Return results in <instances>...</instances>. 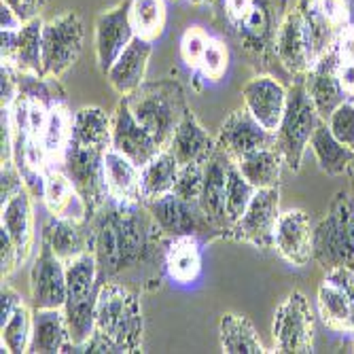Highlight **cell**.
I'll list each match as a JSON object with an SVG mask.
<instances>
[{
	"instance_id": "obj_11",
	"label": "cell",
	"mask_w": 354,
	"mask_h": 354,
	"mask_svg": "<svg viewBox=\"0 0 354 354\" xmlns=\"http://www.w3.org/2000/svg\"><path fill=\"white\" fill-rule=\"evenodd\" d=\"M272 337L276 352H314V316L310 301L301 291H293L276 310L272 323Z\"/></svg>"
},
{
	"instance_id": "obj_18",
	"label": "cell",
	"mask_w": 354,
	"mask_h": 354,
	"mask_svg": "<svg viewBox=\"0 0 354 354\" xmlns=\"http://www.w3.org/2000/svg\"><path fill=\"white\" fill-rule=\"evenodd\" d=\"M111 145L115 151L125 155L127 159L142 168L147 166L151 159L162 151V147L157 145L153 134L147 127L134 117L130 104L121 95V100L115 106L113 113V134H111Z\"/></svg>"
},
{
	"instance_id": "obj_53",
	"label": "cell",
	"mask_w": 354,
	"mask_h": 354,
	"mask_svg": "<svg viewBox=\"0 0 354 354\" xmlns=\"http://www.w3.org/2000/svg\"><path fill=\"white\" fill-rule=\"evenodd\" d=\"M191 5H198V7H208V5H214L218 0H189Z\"/></svg>"
},
{
	"instance_id": "obj_13",
	"label": "cell",
	"mask_w": 354,
	"mask_h": 354,
	"mask_svg": "<svg viewBox=\"0 0 354 354\" xmlns=\"http://www.w3.org/2000/svg\"><path fill=\"white\" fill-rule=\"evenodd\" d=\"M280 216V189H257L246 212L232 225V240L259 250L274 246V232Z\"/></svg>"
},
{
	"instance_id": "obj_12",
	"label": "cell",
	"mask_w": 354,
	"mask_h": 354,
	"mask_svg": "<svg viewBox=\"0 0 354 354\" xmlns=\"http://www.w3.org/2000/svg\"><path fill=\"white\" fill-rule=\"evenodd\" d=\"M318 314L327 329L354 337V268L339 266L327 272L318 286Z\"/></svg>"
},
{
	"instance_id": "obj_28",
	"label": "cell",
	"mask_w": 354,
	"mask_h": 354,
	"mask_svg": "<svg viewBox=\"0 0 354 354\" xmlns=\"http://www.w3.org/2000/svg\"><path fill=\"white\" fill-rule=\"evenodd\" d=\"M32 200H35V196L26 187L13 200L0 206V227H5L13 238L21 263L28 261L32 248H35V208H32Z\"/></svg>"
},
{
	"instance_id": "obj_56",
	"label": "cell",
	"mask_w": 354,
	"mask_h": 354,
	"mask_svg": "<svg viewBox=\"0 0 354 354\" xmlns=\"http://www.w3.org/2000/svg\"><path fill=\"white\" fill-rule=\"evenodd\" d=\"M174 3H178V0H174Z\"/></svg>"
},
{
	"instance_id": "obj_35",
	"label": "cell",
	"mask_w": 354,
	"mask_h": 354,
	"mask_svg": "<svg viewBox=\"0 0 354 354\" xmlns=\"http://www.w3.org/2000/svg\"><path fill=\"white\" fill-rule=\"evenodd\" d=\"M180 170V162L174 157L170 149H162L147 166L140 168L142 180V202L162 198L166 193H172L176 176Z\"/></svg>"
},
{
	"instance_id": "obj_8",
	"label": "cell",
	"mask_w": 354,
	"mask_h": 354,
	"mask_svg": "<svg viewBox=\"0 0 354 354\" xmlns=\"http://www.w3.org/2000/svg\"><path fill=\"white\" fill-rule=\"evenodd\" d=\"M145 206L153 214L155 223L162 227L168 238L176 236H196L204 244L230 238L227 232H223L218 225H214L206 212L202 210L200 202L180 200L174 193H166L162 198L147 200Z\"/></svg>"
},
{
	"instance_id": "obj_41",
	"label": "cell",
	"mask_w": 354,
	"mask_h": 354,
	"mask_svg": "<svg viewBox=\"0 0 354 354\" xmlns=\"http://www.w3.org/2000/svg\"><path fill=\"white\" fill-rule=\"evenodd\" d=\"M227 68H230V49H227V45H225L223 41H218V39H210L196 75H202L210 83H218V81L225 79V75H227Z\"/></svg>"
},
{
	"instance_id": "obj_55",
	"label": "cell",
	"mask_w": 354,
	"mask_h": 354,
	"mask_svg": "<svg viewBox=\"0 0 354 354\" xmlns=\"http://www.w3.org/2000/svg\"><path fill=\"white\" fill-rule=\"evenodd\" d=\"M348 176H350V180L354 183V162H352V166H350V170H348Z\"/></svg>"
},
{
	"instance_id": "obj_1",
	"label": "cell",
	"mask_w": 354,
	"mask_h": 354,
	"mask_svg": "<svg viewBox=\"0 0 354 354\" xmlns=\"http://www.w3.org/2000/svg\"><path fill=\"white\" fill-rule=\"evenodd\" d=\"M87 221L100 282H119L138 293H153L162 286L170 238L145 202L106 198Z\"/></svg>"
},
{
	"instance_id": "obj_52",
	"label": "cell",
	"mask_w": 354,
	"mask_h": 354,
	"mask_svg": "<svg viewBox=\"0 0 354 354\" xmlns=\"http://www.w3.org/2000/svg\"><path fill=\"white\" fill-rule=\"evenodd\" d=\"M3 3L9 5L24 21H28V19H32V17H37V15H39V11L32 9V7L26 3V0H3Z\"/></svg>"
},
{
	"instance_id": "obj_17",
	"label": "cell",
	"mask_w": 354,
	"mask_h": 354,
	"mask_svg": "<svg viewBox=\"0 0 354 354\" xmlns=\"http://www.w3.org/2000/svg\"><path fill=\"white\" fill-rule=\"evenodd\" d=\"M274 248L293 268H306L314 261V227L306 210L288 208L280 212L274 232Z\"/></svg>"
},
{
	"instance_id": "obj_43",
	"label": "cell",
	"mask_w": 354,
	"mask_h": 354,
	"mask_svg": "<svg viewBox=\"0 0 354 354\" xmlns=\"http://www.w3.org/2000/svg\"><path fill=\"white\" fill-rule=\"evenodd\" d=\"M204 187V164H185L178 170L172 193L180 200L198 202Z\"/></svg>"
},
{
	"instance_id": "obj_32",
	"label": "cell",
	"mask_w": 354,
	"mask_h": 354,
	"mask_svg": "<svg viewBox=\"0 0 354 354\" xmlns=\"http://www.w3.org/2000/svg\"><path fill=\"white\" fill-rule=\"evenodd\" d=\"M218 342L225 354H266L254 325L242 314L227 312L218 320Z\"/></svg>"
},
{
	"instance_id": "obj_7",
	"label": "cell",
	"mask_w": 354,
	"mask_h": 354,
	"mask_svg": "<svg viewBox=\"0 0 354 354\" xmlns=\"http://www.w3.org/2000/svg\"><path fill=\"white\" fill-rule=\"evenodd\" d=\"M284 15L286 0H252L250 13L242 26L234 30L240 49L254 66L268 68L270 62L276 59V35Z\"/></svg>"
},
{
	"instance_id": "obj_49",
	"label": "cell",
	"mask_w": 354,
	"mask_h": 354,
	"mask_svg": "<svg viewBox=\"0 0 354 354\" xmlns=\"http://www.w3.org/2000/svg\"><path fill=\"white\" fill-rule=\"evenodd\" d=\"M17 98V77H15V68L3 64L0 68V102L3 106H11Z\"/></svg>"
},
{
	"instance_id": "obj_19",
	"label": "cell",
	"mask_w": 354,
	"mask_h": 354,
	"mask_svg": "<svg viewBox=\"0 0 354 354\" xmlns=\"http://www.w3.org/2000/svg\"><path fill=\"white\" fill-rule=\"evenodd\" d=\"M276 145V134L257 121L246 106L230 113V117L221 123V130L216 136V147L227 153L234 162H238L240 157L257 151V149H266Z\"/></svg>"
},
{
	"instance_id": "obj_36",
	"label": "cell",
	"mask_w": 354,
	"mask_h": 354,
	"mask_svg": "<svg viewBox=\"0 0 354 354\" xmlns=\"http://www.w3.org/2000/svg\"><path fill=\"white\" fill-rule=\"evenodd\" d=\"M73 117L66 102H57L49 109L45 130H43V151L47 157V166H62L64 153H66L71 132H73Z\"/></svg>"
},
{
	"instance_id": "obj_38",
	"label": "cell",
	"mask_w": 354,
	"mask_h": 354,
	"mask_svg": "<svg viewBox=\"0 0 354 354\" xmlns=\"http://www.w3.org/2000/svg\"><path fill=\"white\" fill-rule=\"evenodd\" d=\"M130 19L136 37L155 43L166 30V0H130Z\"/></svg>"
},
{
	"instance_id": "obj_16",
	"label": "cell",
	"mask_w": 354,
	"mask_h": 354,
	"mask_svg": "<svg viewBox=\"0 0 354 354\" xmlns=\"http://www.w3.org/2000/svg\"><path fill=\"white\" fill-rule=\"evenodd\" d=\"M136 39V32L130 19V0H123L117 7L102 11L95 17V59L102 75L111 71L115 59L123 49Z\"/></svg>"
},
{
	"instance_id": "obj_30",
	"label": "cell",
	"mask_w": 354,
	"mask_h": 354,
	"mask_svg": "<svg viewBox=\"0 0 354 354\" xmlns=\"http://www.w3.org/2000/svg\"><path fill=\"white\" fill-rule=\"evenodd\" d=\"M168 149L174 153L180 166L204 164L206 159L216 151V140L208 134L206 127L198 121V117L189 109L187 115L183 117V121L178 123Z\"/></svg>"
},
{
	"instance_id": "obj_54",
	"label": "cell",
	"mask_w": 354,
	"mask_h": 354,
	"mask_svg": "<svg viewBox=\"0 0 354 354\" xmlns=\"http://www.w3.org/2000/svg\"><path fill=\"white\" fill-rule=\"evenodd\" d=\"M26 3L32 7V9H35V11H39L41 7H43V3H45V0H26Z\"/></svg>"
},
{
	"instance_id": "obj_4",
	"label": "cell",
	"mask_w": 354,
	"mask_h": 354,
	"mask_svg": "<svg viewBox=\"0 0 354 354\" xmlns=\"http://www.w3.org/2000/svg\"><path fill=\"white\" fill-rule=\"evenodd\" d=\"M66 284L68 295L64 304V314L71 329V339L75 352H85L87 342L93 335L95 306L100 295V272L98 261L91 250L75 257L66 263Z\"/></svg>"
},
{
	"instance_id": "obj_34",
	"label": "cell",
	"mask_w": 354,
	"mask_h": 354,
	"mask_svg": "<svg viewBox=\"0 0 354 354\" xmlns=\"http://www.w3.org/2000/svg\"><path fill=\"white\" fill-rule=\"evenodd\" d=\"M236 166L244 174V178L254 185L257 189H270L280 185L282 168H284V157L278 151V147H266L257 149L244 157H240Z\"/></svg>"
},
{
	"instance_id": "obj_6",
	"label": "cell",
	"mask_w": 354,
	"mask_h": 354,
	"mask_svg": "<svg viewBox=\"0 0 354 354\" xmlns=\"http://www.w3.org/2000/svg\"><path fill=\"white\" fill-rule=\"evenodd\" d=\"M320 121L323 117L318 115L310 98L304 77L295 79L293 85L288 87L286 109L276 132V147L284 157V166L291 172H299L306 149L310 147V140Z\"/></svg>"
},
{
	"instance_id": "obj_31",
	"label": "cell",
	"mask_w": 354,
	"mask_h": 354,
	"mask_svg": "<svg viewBox=\"0 0 354 354\" xmlns=\"http://www.w3.org/2000/svg\"><path fill=\"white\" fill-rule=\"evenodd\" d=\"M104 180L109 189V198L121 202H142L140 168L113 147L104 155Z\"/></svg>"
},
{
	"instance_id": "obj_2",
	"label": "cell",
	"mask_w": 354,
	"mask_h": 354,
	"mask_svg": "<svg viewBox=\"0 0 354 354\" xmlns=\"http://www.w3.org/2000/svg\"><path fill=\"white\" fill-rule=\"evenodd\" d=\"M145 316L140 293L119 282H102L95 306L93 335L85 352L132 354L142 350Z\"/></svg>"
},
{
	"instance_id": "obj_24",
	"label": "cell",
	"mask_w": 354,
	"mask_h": 354,
	"mask_svg": "<svg viewBox=\"0 0 354 354\" xmlns=\"http://www.w3.org/2000/svg\"><path fill=\"white\" fill-rule=\"evenodd\" d=\"M28 352L32 354L75 352L64 308L32 310V337H30Z\"/></svg>"
},
{
	"instance_id": "obj_46",
	"label": "cell",
	"mask_w": 354,
	"mask_h": 354,
	"mask_svg": "<svg viewBox=\"0 0 354 354\" xmlns=\"http://www.w3.org/2000/svg\"><path fill=\"white\" fill-rule=\"evenodd\" d=\"M19 266L21 259L13 238L5 227H0V272H3V280H7Z\"/></svg>"
},
{
	"instance_id": "obj_3",
	"label": "cell",
	"mask_w": 354,
	"mask_h": 354,
	"mask_svg": "<svg viewBox=\"0 0 354 354\" xmlns=\"http://www.w3.org/2000/svg\"><path fill=\"white\" fill-rule=\"evenodd\" d=\"M134 117L147 127L162 149H168L178 123L189 111L183 85L176 79L145 81L134 93L123 95Z\"/></svg>"
},
{
	"instance_id": "obj_50",
	"label": "cell",
	"mask_w": 354,
	"mask_h": 354,
	"mask_svg": "<svg viewBox=\"0 0 354 354\" xmlns=\"http://www.w3.org/2000/svg\"><path fill=\"white\" fill-rule=\"evenodd\" d=\"M337 77L348 100H354V64H337Z\"/></svg>"
},
{
	"instance_id": "obj_9",
	"label": "cell",
	"mask_w": 354,
	"mask_h": 354,
	"mask_svg": "<svg viewBox=\"0 0 354 354\" xmlns=\"http://www.w3.org/2000/svg\"><path fill=\"white\" fill-rule=\"evenodd\" d=\"M106 151L109 149L100 145L68 140L66 153H64V159H62V170L66 172V176L73 180V185L81 193V198L85 200L89 216L109 198V189L104 180Z\"/></svg>"
},
{
	"instance_id": "obj_21",
	"label": "cell",
	"mask_w": 354,
	"mask_h": 354,
	"mask_svg": "<svg viewBox=\"0 0 354 354\" xmlns=\"http://www.w3.org/2000/svg\"><path fill=\"white\" fill-rule=\"evenodd\" d=\"M274 51H276L278 64L293 79L306 77L308 71L312 68L314 59H312L308 37H306L304 17L297 7L293 11H286L282 24L278 28Z\"/></svg>"
},
{
	"instance_id": "obj_44",
	"label": "cell",
	"mask_w": 354,
	"mask_h": 354,
	"mask_svg": "<svg viewBox=\"0 0 354 354\" xmlns=\"http://www.w3.org/2000/svg\"><path fill=\"white\" fill-rule=\"evenodd\" d=\"M327 125L339 142L354 149V100L342 102L327 119Z\"/></svg>"
},
{
	"instance_id": "obj_29",
	"label": "cell",
	"mask_w": 354,
	"mask_h": 354,
	"mask_svg": "<svg viewBox=\"0 0 354 354\" xmlns=\"http://www.w3.org/2000/svg\"><path fill=\"white\" fill-rule=\"evenodd\" d=\"M204 270V242L196 236H176L168 240L166 276L180 286L198 282Z\"/></svg>"
},
{
	"instance_id": "obj_48",
	"label": "cell",
	"mask_w": 354,
	"mask_h": 354,
	"mask_svg": "<svg viewBox=\"0 0 354 354\" xmlns=\"http://www.w3.org/2000/svg\"><path fill=\"white\" fill-rule=\"evenodd\" d=\"M21 306H24L21 295L11 284H5L3 280V291H0V325H5Z\"/></svg>"
},
{
	"instance_id": "obj_51",
	"label": "cell",
	"mask_w": 354,
	"mask_h": 354,
	"mask_svg": "<svg viewBox=\"0 0 354 354\" xmlns=\"http://www.w3.org/2000/svg\"><path fill=\"white\" fill-rule=\"evenodd\" d=\"M0 26L3 30H19L24 26V19L5 3H0Z\"/></svg>"
},
{
	"instance_id": "obj_25",
	"label": "cell",
	"mask_w": 354,
	"mask_h": 354,
	"mask_svg": "<svg viewBox=\"0 0 354 354\" xmlns=\"http://www.w3.org/2000/svg\"><path fill=\"white\" fill-rule=\"evenodd\" d=\"M43 204L51 216L85 221L89 216L87 204L62 166H47L43 183Z\"/></svg>"
},
{
	"instance_id": "obj_10",
	"label": "cell",
	"mask_w": 354,
	"mask_h": 354,
	"mask_svg": "<svg viewBox=\"0 0 354 354\" xmlns=\"http://www.w3.org/2000/svg\"><path fill=\"white\" fill-rule=\"evenodd\" d=\"M85 30L79 13H62L43 26V68L45 77L59 79L79 59Z\"/></svg>"
},
{
	"instance_id": "obj_45",
	"label": "cell",
	"mask_w": 354,
	"mask_h": 354,
	"mask_svg": "<svg viewBox=\"0 0 354 354\" xmlns=\"http://www.w3.org/2000/svg\"><path fill=\"white\" fill-rule=\"evenodd\" d=\"M24 189H26L24 176L13 164V159L11 162H3V168H0V206L13 200Z\"/></svg>"
},
{
	"instance_id": "obj_33",
	"label": "cell",
	"mask_w": 354,
	"mask_h": 354,
	"mask_svg": "<svg viewBox=\"0 0 354 354\" xmlns=\"http://www.w3.org/2000/svg\"><path fill=\"white\" fill-rule=\"evenodd\" d=\"M310 149L316 155L318 168L329 176L348 174L354 162V149L346 147L333 136L327 121H320V125L316 127V132L310 140Z\"/></svg>"
},
{
	"instance_id": "obj_37",
	"label": "cell",
	"mask_w": 354,
	"mask_h": 354,
	"mask_svg": "<svg viewBox=\"0 0 354 354\" xmlns=\"http://www.w3.org/2000/svg\"><path fill=\"white\" fill-rule=\"evenodd\" d=\"M297 9H299V13L304 17L306 37H308V43H310L312 59L316 62L320 55H325L333 47L339 30L329 21L325 11L320 9L318 0H299Z\"/></svg>"
},
{
	"instance_id": "obj_22",
	"label": "cell",
	"mask_w": 354,
	"mask_h": 354,
	"mask_svg": "<svg viewBox=\"0 0 354 354\" xmlns=\"http://www.w3.org/2000/svg\"><path fill=\"white\" fill-rule=\"evenodd\" d=\"M234 164V159L216 147V151L204 162V187L200 196V206L206 216L218 225L223 232L230 234L232 240V223L225 212V193H227V174Z\"/></svg>"
},
{
	"instance_id": "obj_5",
	"label": "cell",
	"mask_w": 354,
	"mask_h": 354,
	"mask_svg": "<svg viewBox=\"0 0 354 354\" xmlns=\"http://www.w3.org/2000/svg\"><path fill=\"white\" fill-rule=\"evenodd\" d=\"M314 261L323 270L354 268V193L337 191L329 212L314 227Z\"/></svg>"
},
{
	"instance_id": "obj_27",
	"label": "cell",
	"mask_w": 354,
	"mask_h": 354,
	"mask_svg": "<svg viewBox=\"0 0 354 354\" xmlns=\"http://www.w3.org/2000/svg\"><path fill=\"white\" fill-rule=\"evenodd\" d=\"M41 240H45L53 248V252L64 263H68L75 257L91 250V225L87 218L77 221L51 216L43 225Z\"/></svg>"
},
{
	"instance_id": "obj_15",
	"label": "cell",
	"mask_w": 354,
	"mask_h": 354,
	"mask_svg": "<svg viewBox=\"0 0 354 354\" xmlns=\"http://www.w3.org/2000/svg\"><path fill=\"white\" fill-rule=\"evenodd\" d=\"M43 26L45 21L37 15L19 30H0V57L3 64L32 75H45L43 68Z\"/></svg>"
},
{
	"instance_id": "obj_14",
	"label": "cell",
	"mask_w": 354,
	"mask_h": 354,
	"mask_svg": "<svg viewBox=\"0 0 354 354\" xmlns=\"http://www.w3.org/2000/svg\"><path fill=\"white\" fill-rule=\"evenodd\" d=\"M66 295V263L59 259L45 240H41L39 254L30 270V306L32 310L64 308Z\"/></svg>"
},
{
	"instance_id": "obj_40",
	"label": "cell",
	"mask_w": 354,
	"mask_h": 354,
	"mask_svg": "<svg viewBox=\"0 0 354 354\" xmlns=\"http://www.w3.org/2000/svg\"><path fill=\"white\" fill-rule=\"evenodd\" d=\"M254 193H257V187L244 178V174L234 162L227 174V193H225V212H227V218L232 225L246 212L250 200L254 198Z\"/></svg>"
},
{
	"instance_id": "obj_23",
	"label": "cell",
	"mask_w": 354,
	"mask_h": 354,
	"mask_svg": "<svg viewBox=\"0 0 354 354\" xmlns=\"http://www.w3.org/2000/svg\"><path fill=\"white\" fill-rule=\"evenodd\" d=\"M304 83H306V89L310 93L318 115L323 117V121H327L331 117V113L342 102L348 100L342 89L339 77H337V55H335L333 47L312 64V68L304 77Z\"/></svg>"
},
{
	"instance_id": "obj_47",
	"label": "cell",
	"mask_w": 354,
	"mask_h": 354,
	"mask_svg": "<svg viewBox=\"0 0 354 354\" xmlns=\"http://www.w3.org/2000/svg\"><path fill=\"white\" fill-rule=\"evenodd\" d=\"M318 5L337 30L352 24L350 21V0H318Z\"/></svg>"
},
{
	"instance_id": "obj_39",
	"label": "cell",
	"mask_w": 354,
	"mask_h": 354,
	"mask_svg": "<svg viewBox=\"0 0 354 354\" xmlns=\"http://www.w3.org/2000/svg\"><path fill=\"white\" fill-rule=\"evenodd\" d=\"M32 337V306L26 304L7 320L5 325H0V344H3V352L21 354L28 352Z\"/></svg>"
},
{
	"instance_id": "obj_42",
	"label": "cell",
	"mask_w": 354,
	"mask_h": 354,
	"mask_svg": "<svg viewBox=\"0 0 354 354\" xmlns=\"http://www.w3.org/2000/svg\"><path fill=\"white\" fill-rule=\"evenodd\" d=\"M210 35L202 26H191L183 32L180 37V59L185 62V66L193 73H198L200 62L204 57V51L210 43Z\"/></svg>"
},
{
	"instance_id": "obj_20",
	"label": "cell",
	"mask_w": 354,
	"mask_h": 354,
	"mask_svg": "<svg viewBox=\"0 0 354 354\" xmlns=\"http://www.w3.org/2000/svg\"><path fill=\"white\" fill-rule=\"evenodd\" d=\"M286 98L288 89L270 75H257L242 87V102L246 111L272 134H276L280 127Z\"/></svg>"
},
{
	"instance_id": "obj_26",
	"label": "cell",
	"mask_w": 354,
	"mask_h": 354,
	"mask_svg": "<svg viewBox=\"0 0 354 354\" xmlns=\"http://www.w3.org/2000/svg\"><path fill=\"white\" fill-rule=\"evenodd\" d=\"M151 53H153V43L136 37L115 59L111 71L106 73V79L119 95L134 93L147 81Z\"/></svg>"
}]
</instances>
